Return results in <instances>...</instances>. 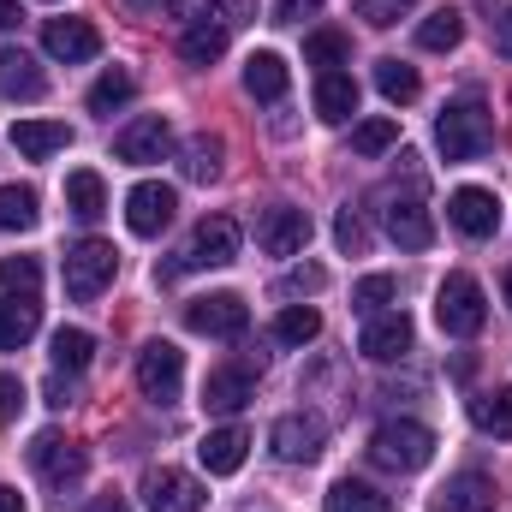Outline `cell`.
I'll return each instance as SVG.
<instances>
[{
	"mask_svg": "<svg viewBox=\"0 0 512 512\" xmlns=\"http://www.w3.org/2000/svg\"><path fill=\"white\" fill-rule=\"evenodd\" d=\"M435 143H441L447 161H477V155H489V143H495V120H489L483 96H459V102H447L441 120H435Z\"/></svg>",
	"mask_w": 512,
	"mask_h": 512,
	"instance_id": "obj_1",
	"label": "cell"
},
{
	"mask_svg": "<svg viewBox=\"0 0 512 512\" xmlns=\"http://www.w3.org/2000/svg\"><path fill=\"white\" fill-rule=\"evenodd\" d=\"M370 459H376L382 471L411 477V471H423V465L435 459V429L417 423V417H387L382 429L370 435Z\"/></svg>",
	"mask_w": 512,
	"mask_h": 512,
	"instance_id": "obj_2",
	"label": "cell"
},
{
	"mask_svg": "<svg viewBox=\"0 0 512 512\" xmlns=\"http://www.w3.org/2000/svg\"><path fill=\"white\" fill-rule=\"evenodd\" d=\"M382 227L399 251H429L435 245V221L423 209V179H405V191L382 197Z\"/></svg>",
	"mask_w": 512,
	"mask_h": 512,
	"instance_id": "obj_3",
	"label": "cell"
},
{
	"mask_svg": "<svg viewBox=\"0 0 512 512\" xmlns=\"http://www.w3.org/2000/svg\"><path fill=\"white\" fill-rule=\"evenodd\" d=\"M435 322H441V334H453V340L483 334V322H489L483 286H477L471 274H447V280H441V292H435Z\"/></svg>",
	"mask_w": 512,
	"mask_h": 512,
	"instance_id": "obj_4",
	"label": "cell"
},
{
	"mask_svg": "<svg viewBox=\"0 0 512 512\" xmlns=\"http://www.w3.org/2000/svg\"><path fill=\"white\" fill-rule=\"evenodd\" d=\"M114 274H120V251H114L108 239H84V245L66 251V292H72L78 304H96V298L114 286Z\"/></svg>",
	"mask_w": 512,
	"mask_h": 512,
	"instance_id": "obj_5",
	"label": "cell"
},
{
	"mask_svg": "<svg viewBox=\"0 0 512 512\" xmlns=\"http://www.w3.org/2000/svg\"><path fill=\"white\" fill-rule=\"evenodd\" d=\"M233 256H239V221H233V215H209V221L191 233L185 256H179L173 268H161V280H173V274H185V268H227Z\"/></svg>",
	"mask_w": 512,
	"mask_h": 512,
	"instance_id": "obj_6",
	"label": "cell"
},
{
	"mask_svg": "<svg viewBox=\"0 0 512 512\" xmlns=\"http://www.w3.org/2000/svg\"><path fill=\"white\" fill-rule=\"evenodd\" d=\"M185 328L191 334H209V340H239L251 328V304L239 292H209V298H191L185 304Z\"/></svg>",
	"mask_w": 512,
	"mask_h": 512,
	"instance_id": "obj_7",
	"label": "cell"
},
{
	"mask_svg": "<svg viewBox=\"0 0 512 512\" xmlns=\"http://www.w3.org/2000/svg\"><path fill=\"white\" fill-rule=\"evenodd\" d=\"M179 382H185V352L173 340H149L137 352V387H143V399L167 405V399H179Z\"/></svg>",
	"mask_w": 512,
	"mask_h": 512,
	"instance_id": "obj_8",
	"label": "cell"
},
{
	"mask_svg": "<svg viewBox=\"0 0 512 512\" xmlns=\"http://www.w3.org/2000/svg\"><path fill=\"white\" fill-rule=\"evenodd\" d=\"M30 465L42 471V483H48V489H72V483L84 477V465H90V459H84V447H78V441H66V435L42 429V435L30 441Z\"/></svg>",
	"mask_w": 512,
	"mask_h": 512,
	"instance_id": "obj_9",
	"label": "cell"
},
{
	"mask_svg": "<svg viewBox=\"0 0 512 512\" xmlns=\"http://www.w3.org/2000/svg\"><path fill=\"white\" fill-rule=\"evenodd\" d=\"M203 483L191 471H173V465H155L143 477V507L149 512H203Z\"/></svg>",
	"mask_w": 512,
	"mask_h": 512,
	"instance_id": "obj_10",
	"label": "cell"
},
{
	"mask_svg": "<svg viewBox=\"0 0 512 512\" xmlns=\"http://www.w3.org/2000/svg\"><path fill=\"white\" fill-rule=\"evenodd\" d=\"M447 221H453L465 239H495V227H501V197L483 191V185H459V191L447 197Z\"/></svg>",
	"mask_w": 512,
	"mask_h": 512,
	"instance_id": "obj_11",
	"label": "cell"
},
{
	"mask_svg": "<svg viewBox=\"0 0 512 512\" xmlns=\"http://www.w3.org/2000/svg\"><path fill=\"white\" fill-rule=\"evenodd\" d=\"M173 209H179L173 185H161V179H143V185H131V197H126V227L137 233V239H155V233L173 221Z\"/></svg>",
	"mask_w": 512,
	"mask_h": 512,
	"instance_id": "obj_12",
	"label": "cell"
},
{
	"mask_svg": "<svg viewBox=\"0 0 512 512\" xmlns=\"http://www.w3.org/2000/svg\"><path fill=\"white\" fill-rule=\"evenodd\" d=\"M167 149H173V126H167L161 114H143V120H131V126L114 137V155H120V161H131V167L167 161Z\"/></svg>",
	"mask_w": 512,
	"mask_h": 512,
	"instance_id": "obj_13",
	"label": "cell"
},
{
	"mask_svg": "<svg viewBox=\"0 0 512 512\" xmlns=\"http://www.w3.org/2000/svg\"><path fill=\"white\" fill-rule=\"evenodd\" d=\"M358 352H364L370 364H393V358H405V352H411V316H405V310H382V316H370L364 334H358Z\"/></svg>",
	"mask_w": 512,
	"mask_h": 512,
	"instance_id": "obj_14",
	"label": "cell"
},
{
	"mask_svg": "<svg viewBox=\"0 0 512 512\" xmlns=\"http://www.w3.org/2000/svg\"><path fill=\"white\" fill-rule=\"evenodd\" d=\"M251 364H221V370H209L203 376V411H215V417H239L245 405H251Z\"/></svg>",
	"mask_w": 512,
	"mask_h": 512,
	"instance_id": "obj_15",
	"label": "cell"
},
{
	"mask_svg": "<svg viewBox=\"0 0 512 512\" xmlns=\"http://www.w3.org/2000/svg\"><path fill=\"white\" fill-rule=\"evenodd\" d=\"M256 245H262L268 256H298L304 245H310V215L292 209V203L268 209V215L256 221Z\"/></svg>",
	"mask_w": 512,
	"mask_h": 512,
	"instance_id": "obj_16",
	"label": "cell"
},
{
	"mask_svg": "<svg viewBox=\"0 0 512 512\" xmlns=\"http://www.w3.org/2000/svg\"><path fill=\"white\" fill-rule=\"evenodd\" d=\"M495 501H501L495 477H483V471H459V477H447V483L435 489L429 512H495Z\"/></svg>",
	"mask_w": 512,
	"mask_h": 512,
	"instance_id": "obj_17",
	"label": "cell"
},
{
	"mask_svg": "<svg viewBox=\"0 0 512 512\" xmlns=\"http://www.w3.org/2000/svg\"><path fill=\"white\" fill-rule=\"evenodd\" d=\"M42 48H48L54 60H66V66H78V60H96V54H102V30H96L90 18H48Z\"/></svg>",
	"mask_w": 512,
	"mask_h": 512,
	"instance_id": "obj_18",
	"label": "cell"
},
{
	"mask_svg": "<svg viewBox=\"0 0 512 512\" xmlns=\"http://www.w3.org/2000/svg\"><path fill=\"white\" fill-rule=\"evenodd\" d=\"M268 441H274V453H280L286 465H316V459H322L328 429H322V417H298V411H292V417H280V423H274V435H268Z\"/></svg>",
	"mask_w": 512,
	"mask_h": 512,
	"instance_id": "obj_19",
	"label": "cell"
},
{
	"mask_svg": "<svg viewBox=\"0 0 512 512\" xmlns=\"http://www.w3.org/2000/svg\"><path fill=\"white\" fill-rule=\"evenodd\" d=\"M245 447H251V435H245L239 423H227V429H209V435H203L197 459H203L209 477H233V471L245 465Z\"/></svg>",
	"mask_w": 512,
	"mask_h": 512,
	"instance_id": "obj_20",
	"label": "cell"
},
{
	"mask_svg": "<svg viewBox=\"0 0 512 512\" xmlns=\"http://www.w3.org/2000/svg\"><path fill=\"white\" fill-rule=\"evenodd\" d=\"M42 90H48L42 66H36L24 48H0V96H6V102H36Z\"/></svg>",
	"mask_w": 512,
	"mask_h": 512,
	"instance_id": "obj_21",
	"label": "cell"
},
{
	"mask_svg": "<svg viewBox=\"0 0 512 512\" xmlns=\"http://www.w3.org/2000/svg\"><path fill=\"white\" fill-rule=\"evenodd\" d=\"M72 143V126L66 120H18L12 126V149L24 155V161H48V155H60Z\"/></svg>",
	"mask_w": 512,
	"mask_h": 512,
	"instance_id": "obj_22",
	"label": "cell"
},
{
	"mask_svg": "<svg viewBox=\"0 0 512 512\" xmlns=\"http://www.w3.org/2000/svg\"><path fill=\"white\" fill-rule=\"evenodd\" d=\"M352 114H358V78H352V72H322V78H316V120L340 126V120H352Z\"/></svg>",
	"mask_w": 512,
	"mask_h": 512,
	"instance_id": "obj_23",
	"label": "cell"
},
{
	"mask_svg": "<svg viewBox=\"0 0 512 512\" xmlns=\"http://www.w3.org/2000/svg\"><path fill=\"white\" fill-rule=\"evenodd\" d=\"M179 54H185L191 66H209V60H221V54H227V24H221V18H197V24H185V36H179Z\"/></svg>",
	"mask_w": 512,
	"mask_h": 512,
	"instance_id": "obj_24",
	"label": "cell"
},
{
	"mask_svg": "<svg viewBox=\"0 0 512 512\" xmlns=\"http://www.w3.org/2000/svg\"><path fill=\"white\" fill-rule=\"evenodd\" d=\"M42 322V304L36 298H0V352H18Z\"/></svg>",
	"mask_w": 512,
	"mask_h": 512,
	"instance_id": "obj_25",
	"label": "cell"
},
{
	"mask_svg": "<svg viewBox=\"0 0 512 512\" xmlns=\"http://www.w3.org/2000/svg\"><path fill=\"white\" fill-rule=\"evenodd\" d=\"M286 84H292V78H286V60H280V54H268V48H262V54L245 60V90H251L256 102H280V96H286Z\"/></svg>",
	"mask_w": 512,
	"mask_h": 512,
	"instance_id": "obj_26",
	"label": "cell"
},
{
	"mask_svg": "<svg viewBox=\"0 0 512 512\" xmlns=\"http://www.w3.org/2000/svg\"><path fill=\"white\" fill-rule=\"evenodd\" d=\"M471 423L495 441H512V387H495V393H477L471 399Z\"/></svg>",
	"mask_w": 512,
	"mask_h": 512,
	"instance_id": "obj_27",
	"label": "cell"
},
{
	"mask_svg": "<svg viewBox=\"0 0 512 512\" xmlns=\"http://www.w3.org/2000/svg\"><path fill=\"white\" fill-rule=\"evenodd\" d=\"M66 209H72L78 221H102V215H108V191H102V179H96L90 167H78V173L66 179Z\"/></svg>",
	"mask_w": 512,
	"mask_h": 512,
	"instance_id": "obj_28",
	"label": "cell"
},
{
	"mask_svg": "<svg viewBox=\"0 0 512 512\" xmlns=\"http://www.w3.org/2000/svg\"><path fill=\"white\" fill-rule=\"evenodd\" d=\"M48 358H54V370L78 376V370H90V358H96V340H90L84 328H60V334L48 340Z\"/></svg>",
	"mask_w": 512,
	"mask_h": 512,
	"instance_id": "obj_29",
	"label": "cell"
},
{
	"mask_svg": "<svg viewBox=\"0 0 512 512\" xmlns=\"http://www.w3.org/2000/svg\"><path fill=\"white\" fill-rule=\"evenodd\" d=\"M328 512H393L382 489H370V483H358V477H340L334 489H328Z\"/></svg>",
	"mask_w": 512,
	"mask_h": 512,
	"instance_id": "obj_30",
	"label": "cell"
},
{
	"mask_svg": "<svg viewBox=\"0 0 512 512\" xmlns=\"http://www.w3.org/2000/svg\"><path fill=\"white\" fill-rule=\"evenodd\" d=\"M459 36H465V18H459L453 6H441V12H429V18L417 24V48H429V54L459 48Z\"/></svg>",
	"mask_w": 512,
	"mask_h": 512,
	"instance_id": "obj_31",
	"label": "cell"
},
{
	"mask_svg": "<svg viewBox=\"0 0 512 512\" xmlns=\"http://www.w3.org/2000/svg\"><path fill=\"white\" fill-rule=\"evenodd\" d=\"M316 334H322V316H316L310 304H286V310L274 316V340H280V346H310Z\"/></svg>",
	"mask_w": 512,
	"mask_h": 512,
	"instance_id": "obj_32",
	"label": "cell"
},
{
	"mask_svg": "<svg viewBox=\"0 0 512 512\" xmlns=\"http://www.w3.org/2000/svg\"><path fill=\"white\" fill-rule=\"evenodd\" d=\"M30 227H36V191L0 185V233H30Z\"/></svg>",
	"mask_w": 512,
	"mask_h": 512,
	"instance_id": "obj_33",
	"label": "cell"
},
{
	"mask_svg": "<svg viewBox=\"0 0 512 512\" xmlns=\"http://www.w3.org/2000/svg\"><path fill=\"white\" fill-rule=\"evenodd\" d=\"M131 96H137V78L114 66V72H102V78L90 84V114H114V108H126Z\"/></svg>",
	"mask_w": 512,
	"mask_h": 512,
	"instance_id": "obj_34",
	"label": "cell"
},
{
	"mask_svg": "<svg viewBox=\"0 0 512 512\" xmlns=\"http://www.w3.org/2000/svg\"><path fill=\"white\" fill-rule=\"evenodd\" d=\"M376 90H382L393 108H405V102H417L423 84H417V72H411L405 60H382V66H376Z\"/></svg>",
	"mask_w": 512,
	"mask_h": 512,
	"instance_id": "obj_35",
	"label": "cell"
},
{
	"mask_svg": "<svg viewBox=\"0 0 512 512\" xmlns=\"http://www.w3.org/2000/svg\"><path fill=\"white\" fill-rule=\"evenodd\" d=\"M304 60H310V66H322V72H340V66L352 60V42H346L340 30H316V36L304 42Z\"/></svg>",
	"mask_w": 512,
	"mask_h": 512,
	"instance_id": "obj_36",
	"label": "cell"
},
{
	"mask_svg": "<svg viewBox=\"0 0 512 512\" xmlns=\"http://www.w3.org/2000/svg\"><path fill=\"white\" fill-rule=\"evenodd\" d=\"M185 179H215L221 173V137H209V131H197L191 143H185Z\"/></svg>",
	"mask_w": 512,
	"mask_h": 512,
	"instance_id": "obj_37",
	"label": "cell"
},
{
	"mask_svg": "<svg viewBox=\"0 0 512 512\" xmlns=\"http://www.w3.org/2000/svg\"><path fill=\"white\" fill-rule=\"evenodd\" d=\"M399 298V286H393V274H364L358 286H352V310L358 316H382L387 304Z\"/></svg>",
	"mask_w": 512,
	"mask_h": 512,
	"instance_id": "obj_38",
	"label": "cell"
},
{
	"mask_svg": "<svg viewBox=\"0 0 512 512\" xmlns=\"http://www.w3.org/2000/svg\"><path fill=\"white\" fill-rule=\"evenodd\" d=\"M36 286H42V268H36V256H6V262H0V292L36 298Z\"/></svg>",
	"mask_w": 512,
	"mask_h": 512,
	"instance_id": "obj_39",
	"label": "cell"
},
{
	"mask_svg": "<svg viewBox=\"0 0 512 512\" xmlns=\"http://www.w3.org/2000/svg\"><path fill=\"white\" fill-rule=\"evenodd\" d=\"M399 143V120H364V126H352V149L358 155H387Z\"/></svg>",
	"mask_w": 512,
	"mask_h": 512,
	"instance_id": "obj_40",
	"label": "cell"
},
{
	"mask_svg": "<svg viewBox=\"0 0 512 512\" xmlns=\"http://www.w3.org/2000/svg\"><path fill=\"white\" fill-rule=\"evenodd\" d=\"M411 6H417V0H358V18L376 24V30H387V24H399Z\"/></svg>",
	"mask_w": 512,
	"mask_h": 512,
	"instance_id": "obj_41",
	"label": "cell"
},
{
	"mask_svg": "<svg viewBox=\"0 0 512 512\" xmlns=\"http://www.w3.org/2000/svg\"><path fill=\"white\" fill-rule=\"evenodd\" d=\"M322 286H328V268H316V262H304V268H292V274L280 280L286 298H298V292H322Z\"/></svg>",
	"mask_w": 512,
	"mask_h": 512,
	"instance_id": "obj_42",
	"label": "cell"
},
{
	"mask_svg": "<svg viewBox=\"0 0 512 512\" xmlns=\"http://www.w3.org/2000/svg\"><path fill=\"white\" fill-rule=\"evenodd\" d=\"M334 239H340V251H364L370 245V233H364V221H358V209H340V221H334Z\"/></svg>",
	"mask_w": 512,
	"mask_h": 512,
	"instance_id": "obj_43",
	"label": "cell"
},
{
	"mask_svg": "<svg viewBox=\"0 0 512 512\" xmlns=\"http://www.w3.org/2000/svg\"><path fill=\"white\" fill-rule=\"evenodd\" d=\"M18 405H24V382H18V376H6V370H0V429H6V423H12V417H18Z\"/></svg>",
	"mask_w": 512,
	"mask_h": 512,
	"instance_id": "obj_44",
	"label": "cell"
},
{
	"mask_svg": "<svg viewBox=\"0 0 512 512\" xmlns=\"http://www.w3.org/2000/svg\"><path fill=\"white\" fill-rule=\"evenodd\" d=\"M322 12V0H274V24H292V18H310Z\"/></svg>",
	"mask_w": 512,
	"mask_h": 512,
	"instance_id": "obj_45",
	"label": "cell"
},
{
	"mask_svg": "<svg viewBox=\"0 0 512 512\" xmlns=\"http://www.w3.org/2000/svg\"><path fill=\"white\" fill-rule=\"evenodd\" d=\"M84 512H131V501H126V495H114V489H108V495H96V501H90Z\"/></svg>",
	"mask_w": 512,
	"mask_h": 512,
	"instance_id": "obj_46",
	"label": "cell"
},
{
	"mask_svg": "<svg viewBox=\"0 0 512 512\" xmlns=\"http://www.w3.org/2000/svg\"><path fill=\"white\" fill-rule=\"evenodd\" d=\"M495 48H501V54H512V6L495 18Z\"/></svg>",
	"mask_w": 512,
	"mask_h": 512,
	"instance_id": "obj_47",
	"label": "cell"
},
{
	"mask_svg": "<svg viewBox=\"0 0 512 512\" xmlns=\"http://www.w3.org/2000/svg\"><path fill=\"white\" fill-rule=\"evenodd\" d=\"M42 393H48V405H54V411H60V405H72V382H60V376L42 387Z\"/></svg>",
	"mask_w": 512,
	"mask_h": 512,
	"instance_id": "obj_48",
	"label": "cell"
},
{
	"mask_svg": "<svg viewBox=\"0 0 512 512\" xmlns=\"http://www.w3.org/2000/svg\"><path fill=\"white\" fill-rule=\"evenodd\" d=\"M126 6H137V12H179V0H126Z\"/></svg>",
	"mask_w": 512,
	"mask_h": 512,
	"instance_id": "obj_49",
	"label": "cell"
},
{
	"mask_svg": "<svg viewBox=\"0 0 512 512\" xmlns=\"http://www.w3.org/2000/svg\"><path fill=\"white\" fill-rule=\"evenodd\" d=\"M0 512H24V495H18V489H6V483H0Z\"/></svg>",
	"mask_w": 512,
	"mask_h": 512,
	"instance_id": "obj_50",
	"label": "cell"
},
{
	"mask_svg": "<svg viewBox=\"0 0 512 512\" xmlns=\"http://www.w3.org/2000/svg\"><path fill=\"white\" fill-rule=\"evenodd\" d=\"M18 24V0H0V30H12Z\"/></svg>",
	"mask_w": 512,
	"mask_h": 512,
	"instance_id": "obj_51",
	"label": "cell"
},
{
	"mask_svg": "<svg viewBox=\"0 0 512 512\" xmlns=\"http://www.w3.org/2000/svg\"><path fill=\"white\" fill-rule=\"evenodd\" d=\"M507 304H512V274H507Z\"/></svg>",
	"mask_w": 512,
	"mask_h": 512,
	"instance_id": "obj_52",
	"label": "cell"
}]
</instances>
